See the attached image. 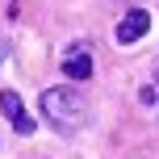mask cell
Listing matches in <instances>:
<instances>
[{"label": "cell", "instance_id": "cell-1", "mask_svg": "<svg viewBox=\"0 0 159 159\" xmlns=\"http://www.w3.org/2000/svg\"><path fill=\"white\" fill-rule=\"evenodd\" d=\"M42 117L59 134H75L88 126V96L80 88H46L42 92Z\"/></svg>", "mask_w": 159, "mask_h": 159}, {"label": "cell", "instance_id": "cell-2", "mask_svg": "<svg viewBox=\"0 0 159 159\" xmlns=\"http://www.w3.org/2000/svg\"><path fill=\"white\" fill-rule=\"evenodd\" d=\"M0 109H4V117H8V121H13L17 134H34V130H38V126H34V117L25 113L21 96H17L13 88H4V92H0Z\"/></svg>", "mask_w": 159, "mask_h": 159}, {"label": "cell", "instance_id": "cell-3", "mask_svg": "<svg viewBox=\"0 0 159 159\" xmlns=\"http://www.w3.org/2000/svg\"><path fill=\"white\" fill-rule=\"evenodd\" d=\"M147 30H151V17H147L143 8H130V13L121 17V25H117V42H121V46H130V42H138Z\"/></svg>", "mask_w": 159, "mask_h": 159}, {"label": "cell", "instance_id": "cell-4", "mask_svg": "<svg viewBox=\"0 0 159 159\" xmlns=\"http://www.w3.org/2000/svg\"><path fill=\"white\" fill-rule=\"evenodd\" d=\"M92 63H96V59H92V55H88V50H84V46H75V50H71V55H67V59H63V75H71V80H88V75H92V71H96V67H92Z\"/></svg>", "mask_w": 159, "mask_h": 159}, {"label": "cell", "instance_id": "cell-5", "mask_svg": "<svg viewBox=\"0 0 159 159\" xmlns=\"http://www.w3.org/2000/svg\"><path fill=\"white\" fill-rule=\"evenodd\" d=\"M155 88H159V67H155Z\"/></svg>", "mask_w": 159, "mask_h": 159}]
</instances>
